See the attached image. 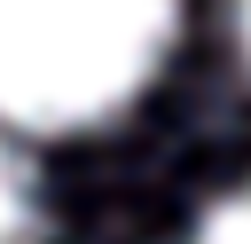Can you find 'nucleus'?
<instances>
[{
    "mask_svg": "<svg viewBox=\"0 0 251 244\" xmlns=\"http://www.w3.org/2000/svg\"><path fill=\"white\" fill-rule=\"evenodd\" d=\"M180 0H0V118L71 134L118 118L165 63Z\"/></svg>",
    "mask_w": 251,
    "mask_h": 244,
    "instance_id": "1",
    "label": "nucleus"
},
{
    "mask_svg": "<svg viewBox=\"0 0 251 244\" xmlns=\"http://www.w3.org/2000/svg\"><path fill=\"white\" fill-rule=\"evenodd\" d=\"M0 244H39V213H31V181L16 165V150L0 142Z\"/></svg>",
    "mask_w": 251,
    "mask_h": 244,
    "instance_id": "2",
    "label": "nucleus"
},
{
    "mask_svg": "<svg viewBox=\"0 0 251 244\" xmlns=\"http://www.w3.org/2000/svg\"><path fill=\"white\" fill-rule=\"evenodd\" d=\"M196 244H251V181H243L235 197H220V205L204 213V228H196Z\"/></svg>",
    "mask_w": 251,
    "mask_h": 244,
    "instance_id": "3",
    "label": "nucleus"
},
{
    "mask_svg": "<svg viewBox=\"0 0 251 244\" xmlns=\"http://www.w3.org/2000/svg\"><path fill=\"white\" fill-rule=\"evenodd\" d=\"M235 39H243V55H251V0H235Z\"/></svg>",
    "mask_w": 251,
    "mask_h": 244,
    "instance_id": "4",
    "label": "nucleus"
}]
</instances>
